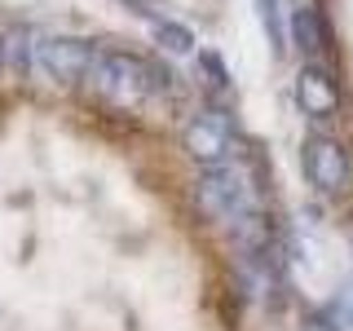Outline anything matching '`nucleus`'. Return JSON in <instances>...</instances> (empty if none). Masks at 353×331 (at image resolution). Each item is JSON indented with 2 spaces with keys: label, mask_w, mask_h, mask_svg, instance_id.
<instances>
[{
  "label": "nucleus",
  "mask_w": 353,
  "mask_h": 331,
  "mask_svg": "<svg viewBox=\"0 0 353 331\" xmlns=\"http://www.w3.org/2000/svg\"><path fill=\"white\" fill-rule=\"evenodd\" d=\"M296 106H301L314 124H327V119L340 115L345 93H340V80L331 75V66H323L318 58L301 62V71H296Z\"/></svg>",
  "instance_id": "nucleus-6"
},
{
  "label": "nucleus",
  "mask_w": 353,
  "mask_h": 331,
  "mask_svg": "<svg viewBox=\"0 0 353 331\" xmlns=\"http://www.w3.org/2000/svg\"><path fill=\"white\" fill-rule=\"evenodd\" d=\"M0 71H5V36H0Z\"/></svg>",
  "instance_id": "nucleus-14"
},
{
  "label": "nucleus",
  "mask_w": 353,
  "mask_h": 331,
  "mask_svg": "<svg viewBox=\"0 0 353 331\" xmlns=\"http://www.w3.org/2000/svg\"><path fill=\"white\" fill-rule=\"evenodd\" d=\"M287 44H296L305 58H318V53H327V49H331V31H327L323 9L309 5V0H301V5L287 14Z\"/></svg>",
  "instance_id": "nucleus-7"
},
{
  "label": "nucleus",
  "mask_w": 353,
  "mask_h": 331,
  "mask_svg": "<svg viewBox=\"0 0 353 331\" xmlns=\"http://www.w3.org/2000/svg\"><path fill=\"white\" fill-rule=\"evenodd\" d=\"M256 18H261V31L270 40L274 53H287V9L283 0H256Z\"/></svg>",
  "instance_id": "nucleus-9"
},
{
  "label": "nucleus",
  "mask_w": 353,
  "mask_h": 331,
  "mask_svg": "<svg viewBox=\"0 0 353 331\" xmlns=\"http://www.w3.org/2000/svg\"><path fill=\"white\" fill-rule=\"evenodd\" d=\"M84 84L93 88V97H102L106 106L128 110V106L146 102L154 93V62H141V58H132V53L110 49V53H97L93 58Z\"/></svg>",
  "instance_id": "nucleus-1"
},
{
  "label": "nucleus",
  "mask_w": 353,
  "mask_h": 331,
  "mask_svg": "<svg viewBox=\"0 0 353 331\" xmlns=\"http://www.w3.org/2000/svg\"><path fill=\"white\" fill-rule=\"evenodd\" d=\"M150 36L154 44H159L163 53H172V58H185V53H194V31L185 27V22H176V18H150Z\"/></svg>",
  "instance_id": "nucleus-8"
},
{
  "label": "nucleus",
  "mask_w": 353,
  "mask_h": 331,
  "mask_svg": "<svg viewBox=\"0 0 353 331\" xmlns=\"http://www.w3.org/2000/svg\"><path fill=\"white\" fill-rule=\"evenodd\" d=\"M199 80L208 84V93H212V97H225L230 93V71H225V62H221L216 49H199Z\"/></svg>",
  "instance_id": "nucleus-10"
},
{
  "label": "nucleus",
  "mask_w": 353,
  "mask_h": 331,
  "mask_svg": "<svg viewBox=\"0 0 353 331\" xmlns=\"http://www.w3.org/2000/svg\"><path fill=\"white\" fill-rule=\"evenodd\" d=\"M181 150L190 154L199 168H216V163L230 159L234 150V124H230L225 110H199V115L185 119L181 128Z\"/></svg>",
  "instance_id": "nucleus-4"
},
{
  "label": "nucleus",
  "mask_w": 353,
  "mask_h": 331,
  "mask_svg": "<svg viewBox=\"0 0 353 331\" xmlns=\"http://www.w3.org/2000/svg\"><path fill=\"white\" fill-rule=\"evenodd\" d=\"M97 58V44L84 36H49L36 44V62L53 84H80Z\"/></svg>",
  "instance_id": "nucleus-5"
},
{
  "label": "nucleus",
  "mask_w": 353,
  "mask_h": 331,
  "mask_svg": "<svg viewBox=\"0 0 353 331\" xmlns=\"http://www.w3.org/2000/svg\"><path fill=\"white\" fill-rule=\"evenodd\" d=\"M194 203L208 221H230L243 208H252V185L239 168L216 163V168H203V177L194 181Z\"/></svg>",
  "instance_id": "nucleus-3"
},
{
  "label": "nucleus",
  "mask_w": 353,
  "mask_h": 331,
  "mask_svg": "<svg viewBox=\"0 0 353 331\" xmlns=\"http://www.w3.org/2000/svg\"><path fill=\"white\" fill-rule=\"evenodd\" d=\"M323 314H327V318H331V323H336L340 331L353 327V279H349L345 287H340V296H336V301H331V305L323 309Z\"/></svg>",
  "instance_id": "nucleus-12"
},
{
  "label": "nucleus",
  "mask_w": 353,
  "mask_h": 331,
  "mask_svg": "<svg viewBox=\"0 0 353 331\" xmlns=\"http://www.w3.org/2000/svg\"><path fill=\"white\" fill-rule=\"evenodd\" d=\"M305 331H340V327L331 323L327 314H314V318H309V323H305Z\"/></svg>",
  "instance_id": "nucleus-13"
},
{
  "label": "nucleus",
  "mask_w": 353,
  "mask_h": 331,
  "mask_svg": "<svg viewBox=\"0 0 353 331\" xmlns=\"http://www.w3.org/2000/svg\"><path fill=\"white\" fill-rule=\"evenodd\" d=\"M301 168H305V181L318 194H345L349 181H353V159H349L345 141L331 137V132H309L305 137Z\"/></svg>",
  "instance_id": "nucleus-2"
},
{
  "label": "nucleus",
  "mask_w": 353,
  "mask_h": 331,
  "mask_svg": "<svg viewBox=\"0 0 353 331\" xmlns=\"http://www.w3.org/2000/svg\"><path fill=\"white\" fill-rule=\"evenodd\" d=\"M5 71L14 75V80H27V71H31V36L27 31L5 36Z\"/></svg>",
  "instance_id": "nucleus-11"
}]
</instances>
